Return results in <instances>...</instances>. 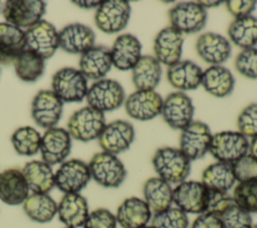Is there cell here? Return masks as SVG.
<instances>
[{"label": "cell", "mask_w": 257, "mask_h": 228, "mask_svg": "<svg viewBox=\"0 0 257 228\" xmlns=\"http://www.w3.org/2000/svg\"><path fill=\"white\" fill-rule=\"evenodd\" d=\"M97 140L102 152L117 155L126 151L133 144L135 129L131 123L116 120L105 125Z\"/></svg>", "instance_id": "17"}, {"label": "cell", "mask_w": 257, "mask_h": 228, "mask_svg": "<svg viewBox=\"0 0 257 228\" xmlns=\"http://www.w3.org/2000/svg\"><path fill=\"white\" fill-rule=\"evenodd\" d=\"M45 7L41 0H8L3 6L2 14L6 23L20 29L29 28L41 20Z\"/></svg>", "instance_id": "10"}, {"label": "cell", "mask_w": 257, "mask_h": 228, "mask_svg": "<svg viewBox=\"0 0 257 228\" xmlns=\"http://www.w3.org/2000/svg\"><path fill=\"white\" fill-rule=\"evenodd\" d=\"M170 26L182 34L201 31L207 22V12L198 2H181L169 10Z\"/></svg>", "instance_id": "9"}, {"label": "cell", "mask_w": 257, "mask_h": 228, "mask_svg": "<svg viewBox=\"0 0 257 228\" xmlns=\"http://www.w3.org/2000/svg\"><path fill=\"white\" fill-rule=\"evenodd\" d=\"M235 68L244 77L257 79V48L243 49L235 58Z\"/></svg>", "instance_id": "41"}, {"label": "cell", "mask_w": 257, "mask_h": 228, "mask_svg": "<svg viewBox=\"0 0 257 228\" xmlns=\"http://www.w3.org/2000/svg\"><path fill=\"white\" fill-rule=\"evenodd\" d=\"M124 89L113 79L102 78L93 82L86 92L88 106L101 112L117 109L124 102Z\"/></svg>", "instance_id": "4"}, {"label": "cell", "mask_w": 257, "mask_h": 228, "mask_svg": "<svg viewBox=\"0 0 257 228\" xmlns=\"http://www.w3.org/2000/svg\"><path fill=\"white\" fill-rule=\"evenodd\" d=\"M105 125L104 113L87 105L71 115L67 122V132L77 141L89 142L99 137Z\"/></svg>", "instance_id": "3"}, {"label": "cell", "mask_w": 257, "mask_h": 228, "mask_svg": "<svg viewBox=\"0 0 257 228\" xmlns=\"http://www.w3.org/2000/svg\"><path fill=\"white\" fill-rule=\"evenodd\" d=\"M196 50L205 62L220 65L230 57L231 44L227 38L218 33L206 32L198 37Z\"/></svg>", "instance_id": "24"}, {"label": "cell", "mask_w": 257, "mask_h": 228, "mask_svg": "<svg viewBox=\"0 0 257 228\" xmlns=\"http://www.w3.org/2000/svg\"><path fill=\"white\" fill-rule=\"evenodd\" d=\"M41 136L32 127L18 128L11 136V143L17 154L33 156L40 149Z\"/></svg>", "instance_id": "37"}, {"label": "cell", "mask_w": 257, "mask_h": 228, "mask_svg": "<svg viewBox=\"0 0 257 228\" xmlns=\"http://www.w3.org/2000/svg\"><path fill=\"white\" fill-rule=\"evenodd\" d=\"M251 228H257V224H253Z\"/></svg>", "instance_id": "51"}, {"label": "cell", "mask_w": 257, "mask_h": 228, "mask_svg": "<svg viewBox=\"0 0 257 228\" xmlns=\"http://www.w3.org/2000/svg\"><path fill=\"white\" fill-rule=\"evenodd\" d=\"M226 8L235 19L250 16L256 8L257 1L254 0H229L225 2Z\"/></svg>", "instance_id": "45"}, {"label": "cell", "mask_w": 257, "mask_h": 228, "mask_svg": "<svg viewBox=\"0 0 257 228\" xmlns=\"http://www.w3.org/2000/svg\"><path fill=\"white\" fill-rule=\"evenodd\" d=\"M71 150V137L67 130L54 127L44 132L40 142L42 161L53 166L65 161Z\"/></svg>", "instance_id": "15"}, {"label": "cell", "mask_w": 257, "mask_h": 228, "mask_svg": "<svg viewBox=\"0 0 257 228\" xmlns=\"http://www.w3.org/2000/svg\"><path fill=\"white\" fill-rule=\"evenodd\" d=\"M87 165L91 178L105 188L119 187L126 177L122 162L115 155L106 152L94 154Z\"/></svg>", "instance_id": "2"}, {"label": "cell", "mask_w": 257, "mask_h": 228, "mask_svg": "<svg viewBox=\"0 0 257 228\" xmlns=\"http://www.w3.org/2000/svg\"><path fill=\"white\" fill-rule=\"evenodd\" d=\"M232 197L234 202L248 213H257V180L238 183Z\"/></svg>", "instance_id": "38"}, {"label": "cell", "mask_w": 257, "mask_h": 228, "mask_svg": "<svg viewBox=\"0 0 257 228\" xmlns=\"http://www.w3.org/2000/svg\"><path fill=\"white\" fill-rule=\"evenodd\" d=\"M88 213L87 201L79 193L64 194L57 204L58 219L68 228L82 226Z\"/></svg>", "instance_id": "26"}, {"label": "cell", "mask_w": 257, "mask_h": 228, "mask_svg": "<svg viewBox=\"0 0 257 228\" xmlns=\"http://www.w3.org/2000/svg\"><path fill=\"white\" fill-rule=\"evenodd\" d=\"M201 182L209 190L228 192L236 182L232 164L216 162L209 165L202 173Z\"/></svg>", "instance_id": "34"}, {"label": "cell", "mask_w": 257, "mask_h": 228, "mask_svg": "<svg viewBox=\"0 0 257 228\" xmlns=\"http://www.w3.org/2000/svg\"><path fill=\"white\" fill-rule=\"evenodd\" d=\"M173 202L186 214H202L207 211L209 189L197 181H184L173 189Z\"/></svg>", "instance_id": "8"}, {"label": "cell", "mask_w": 257, "mask_h": 228, "mask_svg": "<svg viewBox=\"0 0 257 228\" xmlns=\"http://www.w3.org/2000/svg\"><path fill=\"white\" fill-rule=\"evenodd\" d=\"M163 97L155 90H136L124 100L128 117L137 121H150L161 115Z\"/></svg>", "instance_id": "18"}, {"label": "cell", "mask_w": 257, "mask_h": 228, "mask_svg": "<svg viewBox=\"0 0 257 228\" xmlns=\"http://www.w3.org/2000/svg\"><path fill=\"white\" fill-rule=\"evenodd\" d=\"M15 73L25 82H34L44 72V59L30 49H25L14 61Z\"/></svg>", "instance_id": "36"}, {"label": "cell", "mask_w": 257, "mask_h": 228, "mask_svg": "<svg viewBox=\"0 0 257 228\" xmlns=\"http://www.w3.org/2000/svg\"><path fill=\"white\" fill-rule=\"evenodd\" d=\"M184 39V34L172 26L163 28L154 40L155 57L168 67L177 63L181 60Z\"/></svg>", "instance_id": "19"}, {"label": "cell", "mask_w": 257, "mask_h": 228, "mask_svg": "<svg viewBox=\"0 0 257 228\" xmlns=\"http://www.w3.org/2000/svg\"><path fill=\"white\" fill-rule=\"evenodd\" d=\"M78 65V70L85 78L102 79L112 66L110 49L102 45H93L81 54Z\"/></svg>", "instance_id": "22"}, {"label": "cell", "mask_w": 257, "mask_h": 228, "mask_svg": "<svg viewBox=\"0 0 257 228\" xmlns=\"http://www.w3.org/2000/svg\"><path fill=\"white\" fill-rule=\"evenodd\" d=\"M143 194L145 202L154 214L162 212L172 206L173 189L171 184L160 177L148 179L144 184Z\"/></svg>", "instance_id": "31"}, {"label": "cell", "mask_w": 257, "mask_h": 228, "mask_svg": "<svg viewBox=\"0 0 257 228\" xmlns=\"http://www.w3.org/2000/svg\"><path fill=\"white\" fill-rule=\"evenodd\" d=\"M205 10L207 8H211V7H217L219 5H221V1H197Z\"/></svg>", "instance_id": "49"}, {"label": "cell", "mask_w": 257, "mask_h": 228, "mask_svg": "<svg viewBox=\"0 0 257 228\" xmlns=\"http://www.w3.org/2000/svg\"><path fill=\"white\" fill-rule=\"evenodd\" d=\"M115 218L122 228H143L151 221L152 211L145 200L130 197L120 203Z\"/></svg>", "instance_id": "25"}, {"label": "cell", "mask_w": 257, "mask_h": 228, "mask_svg": "<svg viewBox=\"0 0 257 228\" xmlns=\"http://www.w3.org/2000/svg\"><path fill=\"white\" fill-rule=\"evenodd\" d=\"M63 102L52 90H40L31 103V116L36 125L44 129L54 128L62 113Z\"/></svg>", "instance_id": "16"}, {"label": "cell", "mask_w": 257, "mask_h": 228, "mask_svg": "<svg viewBox=\"0 0 257 228\" xmlns=\"http://www.w3.org/2000/svg\"><path fill=\"white\" fill-rule=\"evenodd\" d=\"M249 151V142L239 132L224 131L213 136L209 152L218 161L233 164Z\"/></svg>", "instance_id": "6"}, {"label": "cell", "mask_w": 257, "mask_h": 228, "mask_svg": "<svg viewBox=\"0 0 257 228\" xmlns=\"http://www.w3.org/2000/svg\"><path fill=\"white\" fill-rule=\"evenodd\" d=\"M131 5L124 0L101 1L94 14L96 27L107 34L121 31L131 17Z\"/></svg>", "instance_id": "7"}, {"label": "cell", "mask_w": 257, "mask_h": 228, "mask_svg": "<svg viewBox=\"0 0 257 228\" xmlns=\"http://www.w3.org/2000/svg\"><path fill=\"white\" fill-rule=\"evenodd\" d=\"M249 154L257 159V137L253 138L249 143Z\"/></svg>", "instance_id": "50"}, {"label": "cell", "mask_w": 257, "mask_h": 228, "mask_svg": "<svg viewBox=\"0 0 257 228\" xmlns=\"http://www.w3.org/2000/svg\"><path fill=\"white\" fill-rule=\"evenodd\" d=\"M27 217L37 223H47L57 214V204L48 194L32 193L23 203Z\"/></svg>", "instance_id": "33"}, {"label": "cell", "mask_w": 257, "mask_h": 228, "mask_svg": "<svg viewBox=\"0 0 257 228\" xmlns=\"http://www.w3.org/2000/svg\"><path fill=\"white\" fill-rule=\"evenodd\" d=\"M52 91L62 102L81 101L87 92V80L85 76L72 67H64L57 70L51 79Z\"/></svg>", "instance_id": "5"}, {"label": "cell", "mask_w": 257, "mask_h": 228, "mask_svg": "<svg viewBox=\"0 0 257 228\" xmlns=\"http://www.w3.org/2000/svg\"><path fill=\"white\" fill-rule=\"evenodd\" d=\"M227 32L235 45L243 49L253 48L257 45V18L252 15L236 18Z\"/></svg>", "instance_id": "35"}, {"label": "cell", "mask_w": 257, "mask_h": 228, "mask_svg": "<svg viewBox=\"0 0 257 228\" xmlns=\"http://www.w3.org/2000/svg\"><path fill=\"white\" fill-rule=\"evenodd\" d=\"M26 48L34 51L43 59L50 58L59 47L58 32L54 25L40 20L25 31Z\"/></svg>", "instance_id": "14"}, {"label": "cell", "mask_w": 257, "mask_h": 228, "mask_svg": "<svg viewBox=\"0 0 257 228\" xmlns=\"http://www.w3.org/2000/svg\"><path fill=\"white\" fill-rule=\"evenodd\" d=\"M143 228H154V227H152V226H148V225H147V226H145V227H143Z\"/></svg>", "instance_id": "52"}, {"label": "cell", "mask_w": 257, "mask_h": 228, "mask_svg": "<svg viewBox=\"0 0 257 228\" xmlns=\"http://www.w3.org/2000/svg\"><path fill=\"white\" fill-rule=\"evenodd\" d=\"M65 228H68V227H65Z\"/></svg>", "instance_id": "54"}, {"label": "cell", "mask_w": 257, "mask_h": 228, "mask_svg": "<svg viewBox=\"0 0 257 228\" xmlns=\"http://www.w3.org/2000/svg\"><path fill=\"white\" fill-rule=\"evenodd\" d=\"M159 177L169 184H180L188 178L191 172V161L180 149L163 147L158 149L152 160Z\"/></svg>", "instance_id": "1"}, {"label": "cell", "mask_w": 257, "mask_h": 228, "mask_svg": "<svg viewBox=\"0 0 257 228\" xmlns=\"http://www.w3.org/2000/svg\"><path fill=\"white\" fill-rule=\"evenodd\" d=\"M0 74H1V69H0Z\"/></svg>", "instance_id": "53"}, {"label": "cell", "mask_w": 257, "mask_h": 228, "mask_svg": "<svg viewBox=\"0 0 257 228\" xmlns=\"http://www.w3.org/2000/svg\"><path fill=\"white\" fill-rule=\"evenodd\" d=\"M59 47L67 53H83L94 45L95 34L81 23H71L58 32Z\"/></svg>", "instance_id": "21"}, {"label": "cell", "mask_w": 257, "mask_h": 228, "mask_svg": "<svg viewBox=\"0 0 257 228\" xmlns=\"http://www.w3.org/2000/svg\"><path fill=\"white\" fill-rule=\"evenodd\" d=\"M190 228H223L220 217L212 212L200 214L192 223Z\"/></svg>", "instance_id": "47"}, {"label": "cell", "mask_w": 257, "mask_h": 228, "mask_svg": "<svg viewBox=\"0 0 257 228\" xmlns=\"http://www.w3.org/2000/svg\"><path fill=\"white\" fill-rule=\"evenodd\" d=\"M112 65L119 70L133 69L142 57V44L133 34L117 36L110 48Z\"/></svg>", "instance_id": "23"}, {"label": "cell", "mask_w": 257, "mask_h": 228, "mask_svg": "<svg viewBox=\"0 0 257 228\" xmlns=\"http://www.w3.org/2000/svg\"><path fill=\"white\" fill-rule=\"evenodd\" d=\"M26 49L25 31L6 22L0 23V64L14 63Z\"/></svg>", "instance_id": "27"}, {"label": "cell", "mask_w": 257, "mask_h": 228, "mask_svg": "<svg viewBox=\"0 0 257 228\" xmlns=\"http://www.w3.org/2000/svg\"><path fill=\"white\" fill-rule=\"evenodd\" d=\"M55 186L64 194L79 193L91 179L88 165L78 159H70L60 164L54 173Z\"/></svg>", "instance_id": "11"}, {"label": "cell", "mask_w": 257, "mask_h": 228, "mask_svg": "<svg viewBox=\"0 0 257 228\" xmlns=\"http://www.w3.org/2000/svg\"><path fill=\"white\" fill-rule=\"evenodd\" d=\"M73 4H76L80 8L84 9H90V8H97L101 1H72Z\"/></svg>", "instance_id": "48"}, {"label": "cell", "mask_w": 257, "mask_h": 228, "mask_svg": "<svg viewBox=\"0 0 257 228\" xmlns=\"http://www.w3.org/2000/svg\"><path fill=\"white\" fill-rule=\"evenodd\" d=\"M22 173L32 193L47 194L55 186L52 168L43 161L27 162L22 169Z\"/></svg>", "instance_id": "30"}, {"label": "cell", "mask_w": 257, "mask_h": 228, "mask_svg": "<svg viewBox=\"0 0 257 228\" xmlns=\"http://www.w3.org/2000/svg\"><path fill=\"white\" fill-rule=\"evenodd\" d=\"M202 74V68L191 60H180L167 70L168 81L181 91L196 89L201 84Z\"/></svg>", "instance_id": "28"}, {"label": "cell", "mask_w": 257, "mask_h": 228, "mask_svg": "<svg viewBox=\"0 0 257 228\" xmlns=\"http://www.w3.org/2000/svg\"><path fill=\"white\" fill-rule=\"evenodd\" d=\"M29 195V188L18 168H9L0 173V200L10 206L23 204Z\"/></svg>", "instance_id": "20"}, {"label": "cell", "mask_w": 257, "mask_h": 228, "mask_svg": "<svg viewBox=\"0 0 257 228\" xmlns=\"http://www.w3.org/2000/svg\"><path fill=\"white\" fill-rule=\"evenodd\" d=\"M239 133L246 138L257 137V102L248 104L240 112L237 119Z\"/></svg>", "instance_id": "43"}, {"label": "cell", "mask_w": 257, "mask_h": 228, "mask_svg": "<svg viewBox=\"0 0 257 228\" xmlns=\"http://www.w3.org/2000/svg\"><path fill=\"white\" fill-rule=\"evenodd\" d=\"M233 173L239 183L257 180V159L250 154H246L232 164Z\"/></svg>", "instance_id": "42"}, {"label": "cell", "mask_w": 257, "mask_h": 228, "mask_svg": "<svg viewBox=\"0 0 257 228\" xmlns=\"http://www.w3.org/2000/svg\"><path fill=\"white\" fill-rule=\"evenodd\" d=\"M212 138L213 135L205 123L193 121L182 130L180 150L190 161L201 159L209 151Z\"/></svg>", "instance_id": "12"}, {"label": "cell", "mask_w": 257, "mask_h": 228, "mask_svg": "<svg viewBox=\"0 0 257 228\" xmlns=\"http://www.w3.org/2000/svg\"><path fill=\"white\" fill-rule=\"evenodd\" d=\"M116 218L108 209L98 208L88 213L83 228H116Z\"/></svg>", "instance_id": "44"}, {"label": "cell", "mask_w": 257, "mask_h": 228, "mask_svg": "<svg viewBox=\"0 0 257 228\" xmlns=\"http://www.w3.org/2000/svg\"><path fill=\"white\" fill-rule=\"evenodd\" d=\"M218 216L223 228H251L253 225L250 213L239 207L235 202L229 204Z\"/></svg>", "instance_id": "40"}, {"label": "cell", "mask_w": 257, "mask_h": 228, "mask_svg": "<svg viewBox=\"0 0 257 228\" xmlns=\"http://www.w3.org/2000/svg\"><path fill=\"white\" fill-rule=\"evenodd\" d=\"M154 228H189L187 214L178 207H170L154 214L151 219Z\"/></svg>", "instance_id": "39"}, {"label": "cell", "mask_w": 257, "mask_h": 228, "mask_svg": "<svg viewBox=\"0 0 257 228\" xmlns=\"http://www.w3.org/2000/svg\"><path fill=\"white\" fill-rule=\"evenodd\" d=\"M201 84L210 94L216 97H224L233 91L235 78L226 67L211 65L203 71Z\"/></svg>", "instance_id": "32"}, {"label": "cell", "mask_w": 257, "mask_h": 228, "mask_svg": "<svg viewBox=\"0 0 257 228\" xmlns=\"http://www.w3.org/2000/svg\"><path fill=\"white\" fill-rule=\"evenodd\" d=\"M161 115L169 127L183 130L193 122L194 105L189 95L183 91H175L163 99Z\"/></svg>", "instance_id": "13"}, {"label": "cell", "mask_w": 257, "mask_h": 228, "mask_svg": "<svg viewBox=\"0 0 257 228\" xmlns=\"http://www.w3.org/2000/svg\"><path fill=\"white\" fill-rule=\"evenodd\" d=\"M232 202H234L233 197L230 196L228 192L209 190V203L206 212H212L218 215Z\"/></svg>", "instance_id": "46"}, {"label": "cell", "mask_w": 257, "mask_h": 228, "mask_svg": "<svg viewBox=\"0 0 257 228\" xmlns=\"http://www.w3.org/2000/svg\"><path fill=\"white\" fill-rule=\"evenodd\" d=\"M161 78V63L152 55H142L132 69V80L137 90H154Z\"/></svg>", "instance_id": "29"}]
</instances>
